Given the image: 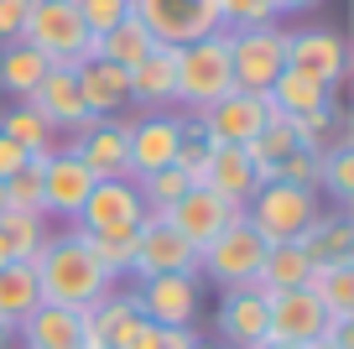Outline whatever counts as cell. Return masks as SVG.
Wrapping results in <instances>:
<instances>
[{"label": "cell", "instance_id": "obj_52", "mask_svg": "<svg viewBox=\"0 0 354 349\" xmlns=\"http://www.w3.org/2000/svg\"><path fill=\"white\" fill-rule=\"evenodd\" d=\"M193 349H224V344H209V339H198V344H193Z\"/></svg>", "mask_w": 354, "mask_h": 349}, {"label": "cell", "instance_id": "obj_30", "mask_svg": "<svg viewBox=\"0 0 354 349\" xmlns=\"http://www.w3.org/2000/svg\"><path fill=\"white\" fill-rule=\"evenodd\" d=\"M37 303H42V292H37L32 261H6V266H0V323L16 328Z\"/></svg>", "mask_w": 354, "mask_h": 349}, {"label": "cell", "instance_id": "obj_39", "mask_svg": "<svg viewBox=\"0 0 354 349\" xmlns=\"http://www.w3.org/2000/svg\"><path fill=\"white\" fill-rule=\"evenodd\" d=\"M73 6H78V16H84L88 37L110 32L115 21H125V16H131V0H73Z\"/></svg>", "mask_w": 354, "mask_h": 349}, {"label": "cell", "instance_id": "obj_1", "mask_svg": "<svg viewBox=\"0 0 354 349\" xmlns=\"http://www.w3.org/2000/svg\"><path fill=\"white\" fill-rule=\"evenodd\" d=\"M32 271H37L42 303H57V307H94L110 287H120V282H110V271H104L100 261H94L88 240L73 224L47 229L42 251L32 256Z\"/></svg>", "mask_w": 354, "mask_h": 349}, {"label": "cell", "instance_id": "obj_37", "mask_svg": "<svg viewBox=\"0 0 354 349\" xmlns=\"http://www.w3.org/2000/svg\"><path fill=\"white\" fill-rule=\"evenodd\" d=\"M0 208H16V214H42V172H37V156L21 167L16 177L0 183ZM47 219V214H42Z\"/></svg>", "mask_w": 354, "mask_h": 349}, {"label": "cell", "instance_id": "obj_3", "mask_svg": "<svg viewBox=\"0 0 354 349\" xmlns=\"http://www.w3.org/2000/svg\"><path fill=\"white\" fill-rule=\"evenodd\" d=\"M234 89L230 73V26L214 37H198V42L177 47V105H188V115H198L203 105L224 99Z\"/></svg>", "mask_w": 354, "mask_h": 349}, {"label": "cell", "instance_id": "obj_6", "mask_svg": "<svg viewBox=\"0 0 354 349\" xmlns=\"http://www.w3.org/2000/svg\"><path fill=\"white\" fill-rule=\"evenodd\" d=\"M287 68V32L277 21L266 26H234L230 32V73L240 94H266Z\"/></svg>", "mask_w": 354, "mask_h": 349}, {"label": "cell", "instance_id": "obj_42", "mask_svg": "<svg viewBox=\"0 0 354 349\" xmlns=\"http://www.w3.org/2000/svg\"><path fill=\"white\" fill-rule=\"evenodd\" d=\"M277 177H281V183H308V188H313V183H318V152L297 146V152L277 167Z\"/></svg>", "mask_w": 354, "mask_h": 349}, {"label": "cell", "instance_id": "obj_24", "mask_svg": "<svg viewBox=\"0 0 354 349\" xmlns=\"http://www.w3.org/2000/svg\"><path fill=\"white\" fill-rule=\"evenodd\" d=\"M333 99L328 84H318L313 73H302V68H281L277 84L266 89V105L277 109V115H287V120H302V115H313V109H323Z\"/></svg>", "mask_w": 354, "mask_h": 349}, {"label": "cell", "instance_id": "obj_28", "mask_svg": "<svg viewBox=\"0 0 354 349\" xmlns=\"http://www.w3.org/2000/svg\"><path fill=\"white\" fill-rule=\"evenodd\" d=\"M47 57L37 53V47H26V42H6L0 47V89L11 99H32V89L42 84V73H47Z\"/></svg>", "mask_w": 354, "mask_h": 349}, {"label": "cell", "instance_id": "obj_51", "mask_svg": "<svg viewBox=\"0 0 354 349\" xmlns=\"http://www.w3.org/2000/svg\"><path fill=\"white\" fill-rule=\"evenodd\" d=\"M6 261H11V251H6V235H0V266H6Z\"/></svg>", "mask_w": 354, "mask_h": 349}, {"label": "cell", "instance_id": "obj_15", "mask_svg": "<svg viewBox=\"0 0 354 349\" xmlns=\"http://www.w3.org/2000/svg\"><path fill=\"white\" fill-rule=\"evenodd\" d=\"M287 68H302L318 84L339 89L349 73V47L333 26H297V32H287Z\"/></svg>", "mask_w": 354, "mask_h": 349}, {"label": "cell", "instance_id": "obj_21", "mask_svg": "<svg viewBox=\"0 0 354 349\" xmlns=\"http://www.w3.org/2000/svg\"><path fill=\"white\" fill-rule=\"evenodd\" d=\"M214 328L230 349H250L255 339H266V297L255 287H230L219 297V313H214Z\"/></svg>", "mask_w": 354, "mask_h": 349}, {"label": "cell", "instance_id": "obj_48", "mask_svg": "<svg viewBox=\"0 0 354 349\" xmlns=\"http://www.w3.org/2000/svg\"><path fill=\"white\" fill-rule=\"evenodd\" d=\"M250 349H302V344H287V339H271V334H266V339H255Z\"/></svg>", "mask_w": 354, "mask_h": 349}, {"label": "cell", "instance_id": "obj_29", "mask_svg": "<svg viewBox=\"0 0 354 349\" xmlns=\"http://www.w3.org/2000/svg\"><path fill=\"white\" fill-rule=\"evenodd\" d=\"M297 146H302V141H297V125H292L287 115H271V120H266V131L255 136L245 152H250V162H255V172H261V183H271V177H277V167L287 162Z\"/></svg>", "mask_w": 354, "mask_h": 349}, {"label": "cell", "instance_id": "obj_13", "mask_svg": "<svg viewBox=\"0 0 354 349\" xmlns=\"http://www.w3.org/2000/svg\"><path fill=\"white\" fill-rule=\"evenodd\" d=\"M136 307L156 328H193V318H198V276H188V271L146 276V282H136Z\"/></svg>", "mask_w": 354, "mask_h": 349}, {"label": "cell", "instance_id": "obj_34", "mask_svg": "<svg viewBox=\"0 0 354 349\" xmlns=\"http://www.w3.org/2000/svg\"><path fill=\"white\" fill-rule=\"evenodd\" d=\"M0 235H6V251L11 261H32L47 240V219L42 214H16V208H0Z\"/></svg>", "mask_w": 354, "mask_h": 349}, {"label": "cell", "instance_id": "obj_32", "mask_svg": "<svg viewBox=\"0 0 354 349\" xmlns=\"http://www.w3.org/2000/svg\"><path fill=\"white\" fill-rule=\"evenodd\" d=\"M0 136H11L26 156H42V152L57 146V131L37 115L32 105H11V109H6V115H0Z\"/></svg>", "mask_w": 354, "mask_h": 349}, {"label": "cell", "instance_id": "obj_49", "mask_svg": "<svg viewBox=\"0 0 354 349\" xmlns=\"http://www.w3.org/2000/svg\"><path fill=\"white\" fill-rule=\"evenodd\" d=\"M0 349H16V328L11 323H0Z\"/></svg>", "mask_w": 354, "mask_h": 349}, {"label": "cell", "instance_id": "obj_19", "mask_svg": "<svg viewBox=\"0 0 354 349\" xmlns=\"http://www.w3.org/2000/svg\"><path fill=\"white\" fill-rule=\"evenodd\" d=\"M16 344L21 349H84V307L37 303L16 323Z\"/></svg>", "mask_w": 354, "mask_h": 349}, {"label": "cell", "instance_id": "obj_22", "mask_svg": "<svg viewBox=\"0 0 354 349\" xmlns=\"http://www.w3.org/2000/svg\"><path fill=\"white\" fill-rule=\"evenodd\" d=\"M131 105H146V109L177 105V47L156 42L151 53L131 68Z\"/></svg>", "mask_w": 354, "mask_h": 349}, {"label": "cell", "instance_id": "obj_40", "mask_svg": "<svg viewBox=\"0 0 354 349\" xmlns=\"http://www.w3.org/2000/svg\"><path fill=\"white\" fill-rule=\"evenodd\" d=\"M219 11H224V26H266V21H277V0H219Z\"/></svg>", "mask_w": 354, "mask_h": 349}, {"label": "cell", "instance_id": "obj_45", "mask_svg": "<svg viewBox=\"0 0 354 349\" xmlns=\"http://www.w3.org/2000/svg\"><path fill=\"white\" fill-rule=\"evenodd\" d=\"M323 339H328V344H339V349H354V318H328Z\"/></svg>", "mask_w": 354, "mask_h": 349}, {"label": "cell", "instance_id": "obj_2", "mask_svg": "<svg viewBox=\"0 0 354 349\" xmlns=\"http://www.w3.org/2000/svg\"><path fill=\"white\" fill-rule=\"evenodd\" d=\"M240 214L266 245L302 240V229L323 214V198H318V188H308V183H281V177H271V183H261L245 198Z\"/></svg>", "mask_w": 354, "mask_h": 349}, {"label": "cell", "instance_id": "obj_25", "mask_svg": "<svg viewBox=\"0 0 354 349\" xmlns=\"http://www.w3.org/2000/svg\"><path fill=\"white\" fill-rule=\"evenodd\" d=\"M313 282V261L297 240H277L266 245V261H261V276H255V292H292V287H308Z\"/></svg>", "mask_w": 354, "mask_h": 349}, {"label": "cell", "instance_id": "obj_50", "mask_svg": "<svg viewBox=\"0 0 354 349\" xmlns=\"http://www.w3.org/2000/svg\"><path fill=\"white\" fill-rule=\"evenodd\" d=\"M302 349H339V344H328V339H313V344H302Z\"/></svg>", "mask_w": 354, "mask_h": 349}, {"label": "cell", "instance_id": "obj_11", "mask_svg": "<svg viewBox=\"0 0 354 349\" xmlns=\"http://www.w3.org/2000/svg\"><path fill=\"white\" fill-rule=\"evenodd\" d=\"M162 271L198 276V251H193L162 214H146L141 235H136V251H131V282H146V276H162Z\"/></svg>", "mask_w": 354, "mask_h": 349}, {"label": "cell", "instance_id": "obj_27", "mask_svg": "<svg viewBox=\"0 0 354 349\" xmlns=\"http://www.w3.org/2000/svg\"><path fill=\"white\" fill-rule=\"evenodd\" d=\"M151 32H146L136 16H125V21H115L110 32L88 37V57H104V63H120V68H136L146 53H151Z\"/></svg>", "mask_w": 354, "mask_h": 349}, {"label": "cell", "instance_id": "obj_43", "mask_svg": "<svg viewBox=\"0 0 354 349\" xmlns=\"http://www.w3.org/2000/svg\"><path fill=\"white\" fill-rule=\"evenodd\" d=\"M26 11H32V0H0V47H6V42H21Z\"/></svg>", "mask_w": 354, "mask_h": 349}, {"label": "cell", "instance_id": "obj_26", "mask_svg": "<svg viewBox=\"0 0 354 349\" xmlns=\"http://www.w3.org/2000/svg\"><path fill=\"white\" fill-rule=\"evenodd\" d=\"M302 251H308V261L313 266H323V261H349L354 256V219L344 214V208H333V214H318L308 229H302Z\"/></svg>", "mask_w": 354, "mask_h": 349}, {"label": "cell", "instance_id": "obj_18", "mask_svg": "<svg viewBox=\"0 0 354 349\" xmlns=\"http://www.w3.org/2000/svg\"><path fill=\"white\" fill-rule=\"evenodd\" d=\"M125 125L131 120H94L88 131H78L73 141H63V146H73V156L94 172V183H104V177H131V152H125Z\"/></svg>", "mask_w": 354, "mask_h": 349}, {"label": "cell", "instance_id": "obj_44", "mask_svg": "<svg viewBox=\"0 0 354 349\" xmlns=\"http://www.w3.org/2000/svg\"><path fill=\"white\" fill-rule=\"evenodd\" d=\"M26 162H32V156H26L21 146L11 141V136H0V183H6V177H16Z\"/></svg>", "mask_w": 354, "mask_h": 349}, {"label": "cell", "instance_id": "obj_23", "mask_svg": "<svg viewBox=\"0 0 354 349\" xmlns=\"http://www.w3.org/2000/svg\"><path fill=\"white\" fill-rule=\"evenodd\" d=\"M198 183L245 208V198L261 188V172H255V162H250V152H245V146H214V152H209V167H203Z\"/></svg>", "mask_w": 354, "mask_h": 349}, {"label": "cell", "instance_id": "obj_8", "mask_svg": "<svg viewBox=\"0 0 354 349\" xmlns=\"http://www.w3.org/2000/svg\"><path fill=\"white\" fill-rule=\"evenodd\" d=\"M261 261H266V240L245 224V214H240L219 240H209L198 251V276H209L219 292H230V287H255Z\"/></svg>", "mask_w": 354, "mask_h": 349}, {"label": "cell", "instance_id": "obj_16", "mask_svg": "<svg viewBox=\"0 0 354 349\" xmlns=\"http://www.w3.org/2000/svg\"><path fill=\"white\" fill-rule=\"evenodd\" d=\"M328 328V307L313 297V287H292V292H266V334L287 339V344H313Z\"/></svg>", "mask_w": 354, "mask_h": 349}, {"label": "cell", "instance_id": "obj_35", "mask_svg": "<svg viewBox=\"0 0 354 349\" xmlns=\"http://www.w3.org/2000/svg\"><path fill=\"white\" fill-rule=\"evenodd\" d=\"M313 188H323L333 204H349L354 198V141H339L333 152L318 156V183Z\"/></svg>", "mask_w": 354, "mask_h": 349}, {"label": "cell", "instance_id": "obj_12", "mask_svg": "<svg viewBox=\"0 0 354 349\" xmlns=\"http://www.w3.org/2000/svg\"><path fill=\"white\" fill-rule=\"evenodd\" d=\"M162 219H167V224H172L177 235H183V240L193 245V251H203L209 240H219L224 229H230L234 219H240V204H230V198H219L214 188L193 183V188H188L183 198H177V204L167 208Z\"/></svg>", "mask_w": 354, "mask_h": 349}, {"label": "cell", "instance_id": "obj_33", "mask_svg": "<svg viewBox=\"0 0 354 349\" xmlns=\"http://www.w3.org/2000/svg\"><path fill=\"white\" fill-rule=\"evenodd\" d=\"M297 125V141L308 146V152H333L339 141H349V131H344V109H339V99H328L323 109H313V115H302V120H292Z\"/></svg>", "mask_w": 354, "mask_h": 349}, {"label": "cell", "instance_id": "obj_31", "mask_svg": "<svg viewBox=\"0 0 354 349\" xmlns=\"http://www.w3.org/2000/svg\"><path fill=\"white\" fill-rule=\"evenodd\" d=\"M313 297L328 307V318H354V256L349 261H323L313 266Z\"/></svg>", "mask_w": 354, "mask_h": 349}, {"label": "cell", "instance_id": "obj_47", "mask_svg": "<svg viewBox=\"0 0 354 349\" xmlns=\"http://www.w3.org/2000/svg\"><path fill=\"white\" fill-rule=\"evenodd\" d=\"M323 0H277V16H297V11H313Z\"/></svg>", "mask_w": 354, "mask_h": 349}, {"label": "cell", "instance_id": "obj_41", "mask_svg": "<svg viewBox=\"0 0 354 349\" xmlns=\"http://www.w3.org/2000/svg\"><path fill=\"white\" fill-rule=\"evenodd\" d=\"M110 349H162V328H156L151 318H141V313H136L131 323H125L120 334L110 339Z\"/></svg>", "mask_w": 354, "mask_h": 349}, {"label": "cell", "instance_id": "obj_38", "mask_svg": "<svg viewBox=\"0 0 354 349\" xmlns=\"http://www.w3.org/2000/svg\"><path fill=\"white\" fill-rule=\"evenodd\" d=\"M209 152H214V141L203 136L198 115H188V120H183V131H177L172 167H183V172H188V183H198V177H203V167H209Z\"/></svg>", "mask_w": 354, "mask_h": 349}, {"label": "cell", "instance_id": "obj_4", "mask_svg": "<svg viewBox=\"0 0 354 349\" xmlns=\"http://www.w3.org/2000/svg\"><path fill=\"white\" fill-rule=\"evenodd\" d=\"M146 224V204L136 193L131 177H104V183L88 188L84 208H78L73 229L88 240H136Z\"/></svg>", "mask_w": 354, "mask_h": 349}, {"label": "cell", "instance_id": "obj_7", "mask_svg": "<svg viewBox=\"0 0 354 349\" xmlns=\"http://www.w3.org/2000/svg\"><path fill=\"white\" fill-rule=\"evenodd\" d=\"M131 16L151 32V42L167 47H188L198 37L224 32L219 0H131Z\"/></svg>", "mask_w": 354, "mask_h": 349}, {"label": "cell", "instance_id": "obj_14", "mask_svg": "<svg viewBox=\"0 0 354 349\" xmlns=\"http://www.w3.org/2000/svg\"><path fill=\"white\" fill-rule=\"evenodd\" d=\"M21 105H32L37 115H42L53 131H63V136H78V131H88V125H94L84 94H78L73 63H53V68L42 73V84L32 89V99H21Z\"/></svg>", "mask_w": 354, "mask_h": 349}, {"label": "cell", "instance_id": "obj_10", "mask_svg": "<svg viewBox=\"0 0 354 349\" xmlns=\"http://www.w3.org/2000/svg\"><path fill=\"white\" fill-rule=\"evenodd\" d=\"M271 115H277V109L266 105V94H240V89H230L224 99H214V105L198 109V125H203V136H209L214 146H250L255 136L266 131Z\"/></svg>", "mask_w": 354, "mask_h": 349}, {"label": "cell", "instance_id": "obj_5", "mask_svg": "<svg viewBox=\"0 0 354 349\" xmlns=\"http://www.w3.org/2000/svg\"><path fill=\"white\" fill-rule=\"evenodd\" d=\"M21 42L37 47L47 63H73L78 68L88 57V26H84V16H78L73 0H32Z\"/></svg>", "mask_w": 354, "mask_h": 349}, {"label": "cell", "instance_id": "obj_36", "mask_svg": "<svg viewBox=\"0 0 354 349\" xmlns=\"http://www.w3.org/2000/svg\"><path fill=\"white\" fill-rule=\"evenodd\" d=\"M188 188H193V183H188V172H183V167H162V172L136 177V193H141L146 214H167V208L188 193Z\"/></svg>", "mask_w": 354, "mask_h": 349}, {"label": "cell", "instance_id": "obj_17", "mask_svg": "<svg viewBox=\"0 0 354 349\" xmlns=\"http://www.w3.org/2000/svg\"><path fill=\"white\" fill-rule=\"evenodd\" d=\"M177 131H183V120H177V115H162V109H151V115H141V120L125 125L131 183H136V177H146V172H162V167H172Z\"/></svg>", "mask_w": 354, "mask_h": 349}, {"label": "cell", "instance_id": "obj_20", "mask_svg": "<svg viewBox=\"0 0 354 349\" xmlns=\"http://www.w3.org/2000/svg\"><path fill=\"white\" fill-rule=\"evenodd\" d=\"M73 73H78V94H84L94 120H115V115L131 105V68L104 63V57H84Z\"/></svg>", "mask_w": 354, "mask_h": 349}, {"label": "cell", "instance_id": "obj_9", "mask_svg": "<svg viewBox=\"0 0 354 349\" xmlns=\"http://www.w3.org/2000/svg\"><path fill=\"white\" fill-rule=\"evenodd\" d=\"M37 172H42V214L57 224H73L78 208H84L94 172L73 156V146H53V152L37 156Z\"/></svg>", "mask_w": 354, "mask_h": 349}, {"label": "cell", "instance_id": "obj_46", "mask_svg": "<svg viewBox=\"0 0 354 349\" xmlns=\"http://www.w3.org/2000/svg\"><path fill=\"white\" fill-rule=\"evenodd\" d=\"M193 344H198L193 328H162V349H193Z\"/></svg>", "mask_w": 354, "mask_h": 349}]
</instances>
